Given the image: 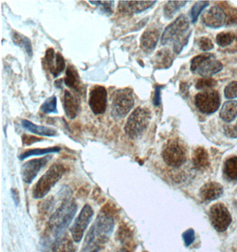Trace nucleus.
Masks as SVG:
<instances>
[{
	"instance_id": "38",
	"label": "nucleus",
	"mask_w": 237,
	"mask_h": 252,
	"mask_svg": "<svg viewBox=\"0 0 237 252\" xmlns=\"http://www.w3.org/2000/svg\"><path fill=\"white\" fill-rule=\"evenodd\" d=\"M162 88V86H157L156 87L154 99H153V104H154L155 106H159L161 104V102H162V99H161Z\"/></svg>"
},
{
	"instance_id": "4",
	"label": "nucleus",
	"mask_w": 237,
	"mask_h": 252,
	"mask_svg": "<svg viewBox=\"0 0 237 252\" xmlns=\"http://www.w3.org/2000/svg\"><path fill=\"white\" fill-rule=\"evenodd\" d=\"M65 166L62 164H54L36 183L32 189V196L36 199L43 198L48 194L52 188L61 180L65 174Z\"/></svg>"
},
{
	"instance_id": "18",
	"label": "nucleus",
	"mask_w": 237,
	"mask_h": 252,
	"mask_svg": "<svg viewBox=\"0 0 237 252\" xmlns=\"http://www.w3.org/2000/svg\"><path fill=\"white\" fill-rule=\"evenodd\" d=\"M64 83L67 87L74 90L81 95H83L85 90L83 88V83L79 77V72L73 65H69L66 69V75L64 78Z\"/></svg>"
},
{
	"instance_id": "14",
	"label": "nucleus",
	"mask_w": 237,
	"mask_h": 252,
	"mask_svg": "<svg viewBox=\"0 0 237 252\" xmlns=\"http://www.w3.org/2000/svg\"><path fill=\"white\" fill-rule=\"evenodd\" d=\"M227 14L220 6L215 5L209 9L202 15V22L205 26L217 29L227 24Z\"/></svg>"
},
{
	"instance_id": "5",
	"label": "nucleus",
	"mask_w": 237,
	"mask_h": 252,
	"mask_svg": "<svg viewBox=\"0 0 237 252\" xmlns=\"http://www.w3.org/2000/svg\"><path fill=\"white\" fill-rule=\"evenodd\" d=\"M151 120V113L149 109L137 107L128 117L124 126L126 135L132 139H138L148 128Z\"/></svg>"
},
{
	"instance_id": "12",
	"label": "nucleus",
	"mask_w": 237,
	"mask_h": 252,
	"mask_svg": "<svg viewBox=\"0 0 237 252\" xmlns=\"http://www.w3.org/2000/svg\"><path fill=\"white\" fill-rule=\"evenodd\" d=\"M108 102V92L105 87L96 85L92 87L89 95V106L92 113L100 115L105 113Z\"/></svg>"
},
{
	"instance_id": "24",
	"label": "nucleus",
	"mask_w": 237,
	"mask_h": 252,
	"mask_svg": "<svg viewBox=\"0 0 237 252\" xmlns=\"http://www.w3.org/2000/svg\"><path fill=\"white\" fill-rule=\"evenodd\" d=\"M12 39H13V44L17 45L21 48H23L26 51L28 55L32 57V45L30 38H28L25 35H21L19 32L13 31L12 33Z\"/></svg>"
},
{
	"instance_id": "34",
	"label": "nucleus",
	"mask_w": 237,
	"mask_h": 252,
	"mask_svg": "<svg viewBox=\"0 0 237 252\" xmlns=\"http://www.w3.org/2000/svg\"><path fill=\"white\" fill-rule=\"evenodd\" d=\"M216 85L217 82L215 80L211 78H202L198 80V83L196 84V88L198 90H208L215 87Z\"/></svg>"
},
{
	"instance_id": "11",
	"label": "nucleus",
	"mask_w": 237,
	"mask_h": 252,
	"mask_svg": "<svg viewBox=\"0 0 237 252\" xmlns=\"http://www.w3.org/2000/svg\"><path fill=\"white\" fill-rule=\"evenodd\" d=\"M210 220L216 230L224 232L232 221V218L224 204H216L210 210Z\"/></svg>"
},
{
	"instance_id": "35",
	"label": "nucleus",
	"mask_w": 237,
	"mask_h": 252,
	"mask_svg": "<svg viewBox=\"0 0 237 252\" xmlns=\"http://www.w3.org/2000/svg\"><path fill=\"white\" fill-rule=\"evenodd\" d=\"M225 96L227 98H235L237 97V82H232L225 89Z\"/></svg>"
},
{
	"instance_id": "29",
	"label": "nucleus",
	"mask_w": 237,
	"mask_h": 252,
	"mask_svg": "<svg viewBox=\"0 0 237 252\" xmlns=\"http://www.w3.org/2000/svg\"><path fill=\"white\" fill-rule=\"evenodd\" d=\"M236 39V35L231 32L220 33L216 37V43L220 47H227L233 43Z\"/></svg>"
},
{
	"instance_id": "7",
	"label": "nucleus",
	"mask_w": 237,
	"mask_h": 252,
	"mask_svg": "<svg viewBox=\"0 0 237 252\" xmlns=\"http://www.w3.org/2000/svg\"><path fill=\"white\" fill-rule=\"evenodd\" d=\"M222 68L223 65L220 61H216L212 54L206 53L195 57L190 65V69L194 74H199L203 78H209L220 72Z\"/></svg>"
},
{
	"instance_id": "43",
	"label": "nucleus",
	"mask_w": 237,
	"mask_h": 252,
	"mask_svg": "<svg viewBox=\"0 0 237 252\" xmlns=\"http://www.w3.org/2000/svg\"><path fill=\"white\" fill-rule=\"evenodd\" d=\"M99 250H100V249H95V250H92V251H91V252H99Z\"/></svg>"
},
{
	"instance_id": "2",
	"label": "nucleus",
	"mask_w": 237,
	"mask_h": 252,
	"mask_svg": "<svg viewBox=\"0 0 237 252\" xmlns=\"http://www.w3.org/2000/svg\"><path fill=\"white\" fill-rule=\"evenodd\" d=\"M115 221L109 211L104 208L98 215L94 224L86 235L83 249L81 252H91L95 249H100L99 245L104 244L109 239L112 231L114 229Z\"/></svg>"
},
{
	"instance_id": "40",
	"label": "nucleus",
	"mask_w": 237,
	"mask_h": 252,
	"mask_svg": "<svg viewBox=\"0 0 237 252\" xmlns=\"http://www.w3.org/2000/svg\"><path fill=\"white\" fill-rule=\"evenodd\" d=\"M11 193H12V196H13V202L15 203V205L18 206V205H19V203H20V196H19V192H18L17 189H13L11 190Z\"/></svg>"
},
{
	"instance_id": "37",
	"label": "nucleus",
	"mask_w": 237,
	"mask_h": 252,
	"mask_svg": "<svg viewBox=\"0 0 237 252\" xmlns=\"http://www.w3.org/2000/svg\"><path fill=\"white\" fill-rule=\"evenodd\" d=\"M183 240H184L185 244L186 246H190L191 244H193L194 241H195V231L193 229H188L187 231H185L182 235Z\"/></svg>"
},
{
	"instance_id": "17",
	"label": "nucleus",
	"mask_w": 237,
	"mask_h": 252,
	"mask_svg": "<svg viewBox=\"0 0 237 252\" xmlns=\"http://www.w3.org/2000/svg\"><path fill=\"white\" fill-rule=\"evenodd\" d=\"M63 109L67 117L71 120H74L80 111V100L79 97L73 95L69 91L64 92L63 98Z\"/></svg>"
},
{
	"instance_id": "33",
	"label": "nucleus",
	"mask_w": 237,
	"mask_h": 252,
	"mask_svg": "<svg viewBox=\"0 0 237 252\" xmlns=\"http://www.w3.org/2000/svg\"><path fill=\"white\" fill-rule=\"evenodd\" d=\"M65 68V60L60 52L56 53V61H55V69L53 72V77H58L62 74Z\"/></svg>"
},
{
	"instance_id": "16",
	"label": "nucleus",
	"mask_w": 237,
	"mask_h": 252,
	"mask_svg": "<svg viewBox=\"0 0 237 252\" xmlns=\"http://www.w3.org/2000/svg\"><path fill=\"white\" fill-rule=\"evenodd\" d=\"M157 1H120L119 12L125 13H140L152 7Z\"/></svg>"
},
{
	"instance_id": "25",
	"label": "nucleus",
	"mask_w": 237,
	"mask_h": 252,
	"mask_svg": "<svg viewBox=\"0 0 237 252\" xmlns=\"http://www.w3.org/2000/svg\"><path fill=\"white\" fill-rule=\"evenodd\" d=\"M52 252H76L75 245L68 236L62 237L53 245Z\"/></svg>"
},
{
	"instance_id": "23",
	"label": "nucleus",
	"mask_w": 237,
	"mask_h": 252,
	"mask_svg": "<svg viewBox=\"0 0 237 252\" xmlns=\"http://www.w3.org/2000/svg\"><path fill=\"white\" fill-rule=\"evenodd\" d=\"M220 117L224 122H233L237 117V101L226 102L220 111Z\"/></svg>"
},
{
	"instance_id": "28",
	"label": "nucleus",
	"mask_w": 237,
	"mask_h": 252,
	"mask_svg": "<svg viewBox=\"0 0 237 252\" xmlns=\"http://www.w3.org/2000/svg\"><path fill=\"white\" fill-rule=\"evenodd\" d=\"M224 174L228 178L233 181L237 180V157H233L226 161Z\"/></svg>"
},
{
	"instance_id": "19",
	"label": "nucleus",
	"mask_w": 237,
	"mask_h": 252,
	"mask_svg": "<svg viewBox=\"0 0 237 252\" xmlns=\"http://www.w3.org/2000/svg\"><path fill=\"white\" fill-rule=\"evenodd\" d=\"M223 194V187L220 183H208L204 184L200 189V196L202 201L210 202L216 200Z\"/></svg>"
},
{
	"instance_id": "22",
	"label": "nucleus",
	"mask_w": 237,
	"mask_h": 252,
	"mask_svg": "<svg viewBox=\"0 0 237 252\" xmlns=\"http://www.w3.org/2000/svg\"><path fill=\"white\" fill-rule=\"evenodd\" d=\"M193 165L198 170L206 169L209 166V155L205 149L198 147L195 150L193 153Z\"/></svg>"
},
{
	"instance_id": "13",
	"label": "nucleus",
	"mask_w": 237,
	"mask_h": 252,
	"mask_svg": "<svg viewBox=\"0 0 237 252\" xmlns=\"http://www.w3.org/2000/svg\"><path fill=\"white\" fill-rule=\"evenodd\" d=\"M49 158V157H44L41 158H35L25 162L21 169L22 181L27 184L32 183L36 176L40 173L41 168L47 164Z\"/></svg>"
},
{
	"instance_id": "8",
	"label": "nucleus",
	"mask_w": 237,
	"mask_h": 252,
	"mask_svg": "<svg viewBox=\"0 0 237 252\" xmlns=\"http://www.w3.org/2000/svg\"><path fill=\"white\" fill-rule=\"evenodd\" d=\"M162 158L167 165L180 167L187 160V151L179 140H169L162 148Z\"/></svg>"
},
{
	"instance_id": "20",
	"label": "nucleus",
	"mask_w": 237,
	"mask_h": 252,
	"mask_svg": "<svg viewBox=\"0 0 237 252\" xmlns=\"http://www.w3.org/2000/svg\"><path fill=\"white\" fill-rule=\"evenodd\" d=\"M174 58L169 49H162L152 59V64L156 69H167L173 63Z\"/></svg>"
},
{
	"instance_id": "1",
	"label": "nucleus",
	"mask_w": 237,
	"mask_h": 252,
	"mask_svg": "<svg viewBox=\"0 0 237 252\" xmlns=\"http://www.w3.org/2000/svg\"><path fill=\"white\" fill-rule=\"evenodd\" d=\"M77 209V204L71 199V195L64 192L62 203L50 218L42 236L41 246L44 251L53 248L55 243L62 238L75 216Z\"/></svg>"
},
{
	"instance_id": "41",
	"label": "nucleus",
	"mask_w": 237,
	"mask_h": 252,
	"mask_svg": "<svg viewBox=\"0 0 237 252\" xmlns=\"http://www.w3.org/2000/svg\"><path fill=\"white\" fill-rule=\"evenodd\" d=\"M232 129H233V131L227 130V132H229V135H232V133H235L234 137H237V126H235V127H233Z\"/></svg>"
},
{
	"instance_id": "36",
	"label": "nucleus",
	"mask_w": 237,
	"mask_h": 252,
	"mask_svg": "<svg viewBox=\"0 0 237 252\" xmlns=\"http://www.w3.org/2000/svg\"><path fill=\"white\" fill-rule=\"evenodd\" d=\"M198 46L203 52H208L211 51L213 48V44L211 42V40L208 37H201L198 40Z\"/></svg>"
},
{
	"instance_id": "3",
	"label": "nucleus",
	"mask_w": 237,
	"mask_h": 252,
	"mask_svg": "<svg viewBox=\"0 0 237 252\" xmlns=\"http://www.w3.org/2000/svg\"><path fill=\"white\" fill-rule=\"evenodd\" d=\"M189 21L188 17L181 14L176 19L174 22H171L170 25L165 28L162 32L161 44H173V52L176 54H180L185 45L189 42L190 33L189 34Z\"/></svg>"
},
{
	"instance_id": "39",
	"label": "nucleus",
	"mask_w": 237,
	"mask_h": 252,
	"mask_svg": "<svg viewBox=\"0 0 237 252\" xmlns=\"http://www.w3.org/2000/svg\"><path fill=\"white\" fill-rule=\"evenodd\" d=\"M41 139L40 138H37L34 136H31V135H24L22 136V143L24 145H31V144L37 143V142H40Z\"/></svg>"
},
{
	"instance_id": "42",
	"label": "nucleus",
	"mask_w": 237,
	"mask_h": 252,
	"mask_svg": "<svg viewBox=\"0 0 237 252\" xmlns=\"http://www.w3.org/2000/svg\"><path fill=\"white\" fill-rule=\"evenodd\" d=\"M118 252H130L129 251H128L127 249L125 248H122L121 250H119Z\"/></svg>"
},
{
	"instance_id": "32",
	"label": "nucleus",
	"mask_w": 237,
	"mask_h": 252,
	"mask_svg": "<svg viewBox=\"0 0 237 252\" xmlns=\"http://www.w3.org/2000/svg\"><path fill=\"white\" fill-rule=\"evenodd\" d=\"M208 5H209L208 1H199L198 3L194 4L193 7L191 9V12H190L192 22H196L198 21L200 13H202V10L206 8Z\"/></svg>"
},
{
	"instance_id": "30",
	"label": "nucleus",
	"mask_w": 237,
	"mask_h": 252,
	"mask_svg": "<svg viewBox=\"0 0 237 252\" xmlns=\"http://www.w3.org/2000/svg\"><path fill=\"white\" fill-rule=\"evenodd\" d=\"M40 111L44 113H57V98H56V96H51L44 101L40 107Z\"/></svg>"
},
{
	"instance_id": "26",
	"label": "nucleus",
	"mask_w": 237,
	"mask_h": 252,
	"mask_svg": "<svg viewBox=\"0 0 237 252\" xmlns=\"http://www.w3.org/2000/svg\"><path fill=\"white\" fill-rule=\"evenodd\" d=\"M60 151H61V148L58 147V146H54V147H51V148L32 149V150H29L26 152H22V154L19 156V158L21 160H23L29 157L40 156V155H44V154H49V153H57Z\"/></svg>"
},
{
	"instance_id": "15",
	"label": "nucleus",
	"mask_w": 237,
	"mask_h": 252,
	"mask_svg": "<svg viewBox=\"0 0 237 252\" xmlns=\"http://www.w3.org/2000/svg\"><path fill=\"white\" fill-rule=\"evenodd\" d=\"M161 34V29L158 25H151L149 27L141 37V48L146 53L153 52Z\"/></svg>"
},
{
	"instance_id": "31",
	"label": "nucleus",
	"mask_w": 237,
	"mask_h": 252,
	"mask_svg": "<svg viewBox=\"0 0 237 252\" xmlns=\"http://www.w3.org/2000/svg\"><path fill=\"white\" fill-rule=\"evenodd\" d=\"M89 3L101 7V13H104L107 16H110L113 13L114 1H89Z\"/></svg>"
},
{
	"instance_id": "9",
	"label": "nucleus",
	"mask_w": 237,
	"mask_h": 252,
	"mask_svg": "<svg viewBox=\"0 0 237 252\" xmlns=\"http://www.w3.org/2000/svg\"><path fill=\"white\" fill-rule=\"evenodd\" d=\"M195 103L200 112L211 114L220 107V95L216 91H204L196 96Z\"/></svg>"
},
{
	"instance_id": "10",
	"label": "nucleus",
	"mask_w": 237,
	"mask_h": 252,
	"mask_svg": "<svg viewBox=\"0 0 237 252\" xmlns=\"http://www.w3.org/2000/svg\"><path fill=\"white\" fill-rule=\"evenodd\" d=\"M93 216V210L89 204H85L81 212L79 213V217L77 218L75 223L71 227V236L73 242L79 244L83 238L84 232L87 228L89 223Z\"/></svg>"
},
{
	"instance_id": "6",
	"label": "nucleus",
	"mask_w": 237,
	"mask_h": 252,
	"mask_svg": "<svg viewBox=\"0 0 237 252\" xmlns=\"http://www.w3.org/2000/svg\"><path fill=\"white\" fill-rule=\"evenodd\" d=\"M134 105L132 89H119L111 96V115L115 119H123L130 113Z\"/></svg>"
},
{
	"instance_id": "27",
	"label": "nucleus",
	"mask_w": 237,
	"mask_h": 252,
	"mask_svg": "<svg viewBox=\"0 0 237 252\" xmlns=\"http://www.w3.org/2000/svg\"><path fill=\"white\" fill-rule=\"evenodd\" d=\"M186 4H187V1H168L163 7L164 17L170 20Z\"/></svg>"
},
{
	"instance_id": "21",
	"label": "nucleus",
	"mask_w": 237,
	"mask_h": 252,
	"mask_svg": "<svg viewBox=\"0 0 237 252\" xmlns=\"http://www.w3.org/2000/svg\"><path fill=\"white\" fill-rule=\"evenodd\" d=\"M22 125L26 130L31 132L33 134H37V135H44V136H55L57 135L56 130H54L53 128L48 127V126L36 125L33 122L27 121V120H22Z\"/></svg>"
}]
</instances>
